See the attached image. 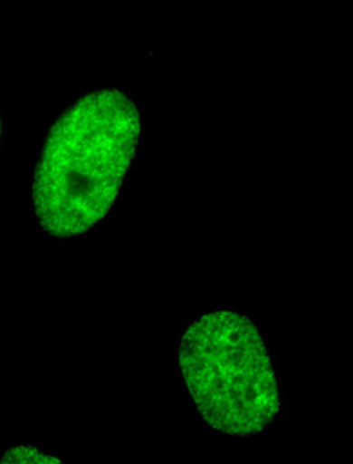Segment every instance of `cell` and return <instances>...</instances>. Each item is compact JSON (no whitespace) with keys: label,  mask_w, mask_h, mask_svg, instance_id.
<instances>
[{"label":"cell","mask_w":353,"mask_h":464,"mask_svg":"<svg viewBox=\"0 0 353 464\" xmlns=\"http://www.w3.org/2000/svg\"><path fill=\"white\" fill-rule=\"evenodd\" d=\"M0 464H65V462L60 457L51 455L36 446L18 444L2 453Z\"/></svg>","instance_id":"obj_3"},{"label":"cell","mask_w":353,"mask_h":464,"mask_svg":"<svg viewBox=\"0 0 353 464\" xmlns=\"http://www.w3.org/2000/svg\"><path fill=\"white\" fill-rule=\"evenodd\" d=\"M177 362L203 420L215 431L248 437L281 410L272 357L259 328L243 314L214 310L183 332Z\"/></svg>","instance_id":"obj_2"},{"label":"cell","mask_w":353,"mask_h":464,"mask_svg":"<svg viewBox=\"0 0 353 464\" xmlns=\"http://www.w3.org/2000/svg\"><path fill=\"white\" fill-rule=\"evenodd\" d=\"M141 114L119 89H98L51 127L33 176L40 227L56 237L92 228L110 210L132 163Z\"/></svg>","instance_id":"obj_1"},{"label":"cell","mask_w":353,"mask_h":464,"mask_svg":"<svg viewBox=\"0 0 353 464\" xmlns=\"http://www.w3.org/2000/svg\"><path fill=\"white\" fill-rule=\"evenodd\" d=\"M0 136H2V120H0Z\"/></svg>","instance_id":"obj_4"}]
</instances>
